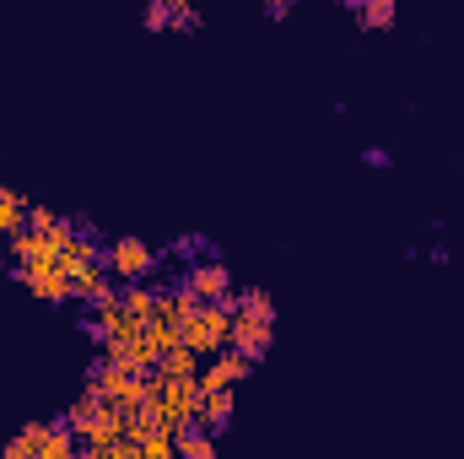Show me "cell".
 Segmentation results:
<instances>
[{
	"mask_svg": "<svg viewBox=\"0 0 464 459\" xmlns=\"http://www.w3.org/2000/svg\"><path fill=\"white\" fill-rule=\"evenodd\" d=\"M146 27H173V11L157 5V0H146Z\"/></svg>",
	"mask_w": 464,
	"mask_h": 459,
	"instance_id": "2e32d148",
	"label": "cell"
},
{
	"mask_svg": "<svg viewBox=\"0 0 464 459\" xmlns=\"http://www.w3.org/2000/svg\"><path fill=\"white\" fill-rule=\"evenodd\" d=\"M119 303H124V308H130L135 319H151V308H157V292H151V287H130V292H124Z\"/></svg>",
	"mask_w": 464,
	"mask_h": 459,
	"instance_id": "9a60e30c",
	"label": "cell"
},
{
	"mask_svg": "<svg viewBox=\"0 0 464 459\" xmlns=\"http://www.w3.org/2000/svg\"><path fill=\"white\" fill-rule=\"evenodd\" d=\"M157 373H168V378H200V356H195L189 346L179 341L173 351H162V362H157Z\"/></svg>",
	"mask_w": 464,
	"mask_h": 459,
	"instance_id": "7c38bea8",
	"label": "cell"
},
{
	"mask_svg": "<svg viewBox=\"0 0 464 459\" xmlns=\"http://www.w3.org/2000/svg\"><path fill=\"white\" fill-rule=\"evenodd\" d=\"M232 336V303H195L179 325V341L189 346L195 356H217Z\"/></svg>",
	"mask_w": 464,
	"mask_h": 459,
	"instance_id": "6da1fadb",
	"label": "cell"
},
{
	"mask_svg": "<svg viewBox=\"0 0 464 459\" xmlns=\"http://www.w3.org/2000/svg\"><path fill=\"white\" fill-rule=\"evenodd\" d=\"M248 373H254V362H248L243 351L222 346V351H217V362L200 373V389H232V384H237V378H248Z\"/></svg>",
	"mask_w": 464,
	"mask_h": 459,
	"instance_id": "ba28073f",
	"label": "cell"
},
{
	"mask_svg": "<svg viewBox=\"0 0 464 459\" xmlns=\"http://www.w3.org/2000/svg\"><path fill=\"white\" fill-rule=\"evenodd\" d=\"M232 314H259V319H276V303H270V292L248 287V292H237V298H232Z\"/></svg>",
	"mask_w": 464,
	"mask_h": 459,
	"instance_id": "5bb4252c",
	"label": "cell"
},
{
	"mask_svg": "<svg viewBox=\"0 0 464 459\" xmlns=\"http://www.w3.org/2000/svg\"><path fill=\"white\" fill-rule=\"evenodd\" d=\"M265 11H270V16H286V11H292V0H265Z\"/></svg>",
	"mask_w": 464,
	"mask_h": 459,
	"instance_id": "d6986e66",
	"label": "cell"
},
{
	"mask_svg": "<svg viewBox=\"0 0 464 459\" xmlns=\"http://www.w3.org/2000/svg\"><path fill=\"white\" fill-rule=\"evenodd\" d=\"M71 298H87L92 308L114 303V287H109V270H103V259H87V265H76V270H71Z\"/></svg>",
	"mask_w": 464,
	"mask_h": 459,
	"instance_id": "52a82bcc",
	"label": "cell"
},
{
	"mask_svg": "<svg viewBox=\"0 0 464 459\" xmlns=\"http://www.w3.org/2000/svg\"><path fill=\"white\" fill-rule=\"evenodd\" d=\"M200 422L211 433H222L232 422V389H200Z\"/></svg>",
	"mask_w": 464,
	"mask_h": 459,
	"instance_id": "30bf717a",
	"label": "cell"
},
{
	"mask_svg": "<svg viewBox=\"0 0 464 459\" xmlns=\"http://www.w3.org/2000/svg\"><path fill=\"white\" fill-rule=\"evenodd\" d=\"M195 303H232V270L222 259H206V265H189L184 281H179Z\"/></svg>",
	"mask_w": 464,
	"mask_h": 459,
	"instance_id": "3957f363",
	"label": "cell"
},
{
	"mask_svg": "<svg viewBox=\"0 0 464 459\" xmlns=\"http://www.w3.org/2000/svg\"><path fill=\"white\" fill-rule=\"evenodd\" d=\"M157 5H168V11H195L200 0H157Z\"/></svg>",
	"mask_w": 464,
	"mask_h": 459,
	"instance_id": "ac0fdd59",
	"label": "cell"
},
{
	"mask_svg": "<svg viewBox=\"0 0 464 459\" xmlns=\"http://www.w3.org/2000/svg\"><path fill=\"white\" fill-rule=\"evenodd\" d=\"M362 162H367V168H389V151H383V146H367Z\"/></svg>",
	"mask_w": 464,
	"mask_h": 459,
	"instance_id": "e0dca14e",
	"label": "cell"
},
{
	"mask_svg": "<svg viewBox=\"0 0 464 459\" xmlns=\"http://www.w3.org/2000/svg\"><path fill=\"white\" fill-rule=\"evenodd\" d=\"M356 22H362L367 33L394 27V0H362V5H356Z\"/></svg>",
	"mask_w": 464,
	"mask_h": 459,
	"instance_id": "4fadbf2b",
	"label": "cell"
},
{
	"mask_svg": "<svg viewBox=\"0 0 464 459\" xmlns=\"http://www.w3.org/2000/svg\"><path fill=\"white\" fill-rule=\"evenodd\" d=\"M76 449H82V444H76V433H71L65 422H60V427H44V422H38V427H22L0 454L5 459H71Z\"/></svg>",
	"mask_w": 464,
	"mask_h": 459,
	"instance_id": "7a4b0ae2",
	"label": "cell"
},
{
	"mask_svg": "<svg viewBox=\"0 0 464 459\" xmlns=\"http://www.w3.org/2000/svg\"><path fill=\"white\" fill-rule=\"evenodd\" d=\"M270 341H276V319H259V314H232V336H227L232 351H243L248 362H259V356L270 351Z\"/></svg>",
	"mask_w": 464,
	"mask_h": 459,
	"instance_id": "5b68a950",
	"label": "cell"
},
{
	"mask_svg": "<svg viewBox=\"0 0 464 459\" xmlns=\"http://www.w3.org/2000/svg\"><path fill=\"white\" fill-rule=\"evenodd\" d=\"M341 5H351V11H356V5H362V0H341Z\"/></svg>",
	"mask_w": 464,
	"mask_h": 459,
	"instance_id": "ffe728a7",
	"label": "cell"
},
{
	"mask_svg": "<svg viewBox=\"0 0 464 459\" xmlns=\"http://www.w3.org/2000/svg\"><path fill=\"white\" fill-rule=\"evenodd\" d=\"M173 449L184 459H211L217 454V433H211L206 422H179V427H173Z\"/></svg>",
	"mask_w": 464,
	"mask_h": 459,
	"instance_id": "9c48e42d",
	"label": "cell"
},
{
	"mask_svg": "<svg viewBox=\"0 0 464 459\" xmlns=\"http://www.w3.org/2000/svg\"><path fill=\"white\" fill-rule=\"evenodd\" d=\"M157 270V254L146 249V238H114L109 243V276L119 281H146Z\"/></svg>",
	"mask_w": 464,
	"mask_h": 459,
	"instance_id": "277c9868",
	"label": "cell"
},
{
	"mask_svg": "<svg viewBox=\"0 0 464 459\" xmlns=\"http://www.w3.org/2000/svg\"><path fill=\"white\" fill-rule=\"evenodd\" d=\"M22 228H27V200L0 184V238H16Z\"/></svg>",
	"mask_w": 464,
	"mask_h": 459,
	"instance_id": "8fae6325",
	"label": "cell"
},
{
	"mask_svg": "<svg viewBox=\"0 0 464 459\" xmlns=\"http://www.w3.org/2000/svg\"><path fill=\"white\" fill-rule=\"evenodd\" d=\"M16 276H22V287H27L33 298H44V303H65V298H71L65 265H22Z\"/></svg>",
	"mask_w": 464,
	"mask_h": 459,
	"instance_id": "8992f818",
	"label": "cell"
}]
</instances>
